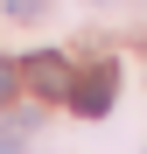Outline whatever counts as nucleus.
I'll list each match as a JSON object with an SVG mask.
<instances>
[{
	"label": "nucleus",
	"instance_id": "nucleus-2",
	"mask_svg": "<svg viewBox=\"0 0 147 154\" xmlns=\"http://www.w3.org/2000/svg\"><path fill=\"white\" fill-rule=\"evenodd\" d=\"M21 77H28V84H35L42 98H70V84H77L63 56H28V63H21Z\"/></svg>",
	"mask_w": 147,
	"mask_h": 154
},
{
	"label": "nucleus",
	"instance_id": "nucleus-3",
	"mask_svg": "<svg viewBox=\"0 0 147 154\" xmlns=\"http://www.w3.org/2000/svg\"><path fill=\"white\" fill-rule=\"evenodd\" d=\"M14 84H21V70H14V63H0V105L14 98Z\"/></svg>",
	"mask_w": 147,
	"mask_h": 154
},
{
	"label": "nucleus",
	"instance_id": "nucleus-4",
	"mask_svg": "<svg viewBox=\"0 0 147 154\" xmlns=\"http://www.w3.org/2000/svg\"><path fill=\"white\" fill-rule=\"evenodd\" d=\"M35 7H42V0H7V14H21V21H28Z\"/></svg>",
	"mask_w": 147,
	"mask_h": 154
},
{
	"label": "nucleus",
	"instance_id": "nucleus-1",
	"mask_svg": "<svg viewBox=\"0 0 147 154\" xmlns=\"http://www.w3.org/2000/svg\"><path fill=\"white\" fill-rule=\"evenodd\" d=\"M112 84H119V63L105 56L98 70H84L77 84H70V112H84V119H105V112H112Z\"/></svg>",
	"mask_w": 147,
	"mask_h": 154
}]
</instances>
